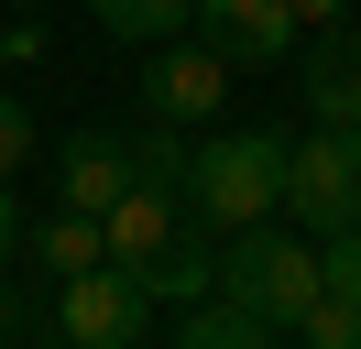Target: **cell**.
<instances>
[{"label": "cell", "instance_id": "17", "mask_svg": "<svg viewBox=\"0 0 361 349\" xmlns=\"http://www.w3.org/2000/svg\"><path fill=\"white\" fill-rule=\"evenodd\" d=\"M295 22H307V33H329V22H350V0H295Z\"/></svg>", "mask_w": 361, "mask_h": 349}, {"label": "cell", "instance_id": "3", "mask_svg": "<svg viewBox=\"0 0 361 349\" xmlns=\"http://www.w3.org/2000/svg\"><path fill=\"white\" fill-rule=\"evenodd\" d=\"M285 218H295L307 240L361 229V131L317 120V131H295V142H285Z\"/></svg>", "mask_w": 361, "mask_h": 349}, {"label": "cell", "instance_id": "4", "mask_svg": "<svg viewBox=\"0 0 361 349\" xmlns=\"http://www.w3.org/2000/svg\"><path fill=\"white\" fill-rule=\"evenodd\" d=\"M142 327H154V284H142L132 262H88V273L55 284V338H77V349H132Z\"/></svg>", "mask_w": 361, "mask_h": 349}, {"label": "cell", "instance_id": "14", "mask_svg": "<svg viewBox=\"0 0 361 349\" xmlns=\"http://www.w3.org/2000/svg\"><path fill=\"white\" fill-rule=\"evenodd\" d=\"M33 142H44V131H33V109L0 87V174H23V164H33Z\"/></svg>", "mask_w": 361, "mask_h": 349}, {"label": "cell", "instance_id": "6", "mask_svg": "<svg viewBox=\"0 0 361 349\" xmlns=\"http://www.w3.org/2000/svg\"><path fill=\"white\" fill-rule=\"evenodd\" d=\"M186 33H208L230 65H285V44L307 33V22H295V0H197Z\"/></svg>", "mask_w": 361, "mask_h": 349}, {"label": "cell", "instance_id": "1", "mask_svg": "<svg viewBox=\"0 0 361 349\" xmlns=\"http://www.w3.org/2000/svg\"><path fill=\"white\" fill-rule=\"evenodd\" d=\"M186 208L197 229H252V218H285V131H208L197 164H186Z\"/></svg>", "mask_w": 361, "mask_h": 349}, {"label": "cell", "instance_id": "15", "mask_svg": "<svg viewBox=\"0 0 361 349\" xmlns=\"http://www.w3.org/2000/svg\"><path fill=\"white\" fill-rule=\"evenodd\" d=\"M317 262H329V295H350V305H361V229L317 240Z\"/></svg>", "mask_w": 361, "mask_h": 349}, {"label": "cell", "instance_id": "9", "mask_svg": "<svg viewBox=\"0 0 361 349\" xmlns=\"http://www.w3.org/2000/svg\"><path fill=\"white\" fill-rule=\"evenodd\" d=\"M186 218H197V208H186V186H154V174H142V186H132V196L110 208V262L154 273V262H164V240H176Z\"/></svg>", "mask_w": 361, "mask_h": 349}, {"label": "cell", "instance_id": "5", "mask_svg": "<svg viewBox=\"0 0 361 349\" xmlns=\"http://www.w3.org/2000/svg\"><path fill=\"white\" fill-rule=\"evenodd\" d=\"M142 109H154V120H219L230 109V55L219 44H164L154 65H142Z\"/></svg>", "mask_w": 361, "mask_h": 349}, {"label": "cell", "instance_id": "10", "mask_svg": "<svg viewBox=\"0 0 361 349\" xmlns=\"http://www.w3.org/2000/svg\"><path fill=\"white\" fill-rule=\"evenodd\" d=\"M23 262H33L44 284L88 273V262H110V218H99V208H55V218H33V229H23Z\"/></svg>", "mask_w": 361, "mask_h": 349}, {"label": "cell", "instance_id": "11", "mask_svg": "<svg viewBox=\"0 0 361 349\" xmlns=\"http://www.w3.org/2000/svg\"><path fill=\"white\" fill-rule=\"evenodd\" d=\"M176 338H186V349H274L285 327H274L263 305H241V295H197V305H186V327H176Z\"/></svg>", "mask_w": 361, "mask_h": 349}, {"label": "cell", "instance_id": "2", "mask_svg": "<svg viewBox=\"0 0 361 349\" xmlns=\"http://www.w3.org/2000/svg\"><path fill=\"white\" fill-rule=\"evenodd\" d=\"M219 295L263 305V317L295 338V317L329 295V262H317V240H307V229H274V218H252V229H230V240H219Z\"/></svg>", "mask_w": 361, "mask_h": 349}, {"label": "cell", "instance_id": "16", "mask_svg": "<svg viewBox=\"0 0 361 349\" xmlns=\"http://www.w3.org/2000/svg\"><path fill=\"white\" fill-rule=\"evenodd\" d=\"M23 262V196H11V174H0V273Z\"/></svg>", "mask_w": 361, "mask_h": 349}, {"label": "cell", "instance_id": "13", "mask_svg": "<svg viewBox=\"0 0 361 349\" xmlns=\"http://www.w3.org/2000/svg\"><path fill=\"white\" fill-rule=\"evenodd\" d=\"M295 338H307V349H361V305L350 295H317L307 317H295Z\"/></svg>", "mask_w": 361, "mask_h": 349}, {"label": "cell", "instance_id": "12", "mask_svg": "<svg viewBox=\"0 0 361 349\" xmlns=\"http://www.w3.org/2000/svg\"><path fill=\"white\" fill-rule=\"evenodd\" d=\"M186 22H197V0H99V33L110 44H164Z\"/></svg>", "mask_w": 361, "mask_h": 349}, {"label": "cell", "instance_id": "8", "mask_svg": "<svg viewBox=\"0 0 361 349\" xmlns=\"http://www.w3.org/2000/svg\"><path fill=\"white\" fill-rule=\"evenodd\" d=\"M55 186H66V208H99V218H110L121 196L142 186L132 131H77V142H66V164H55Z\"/></svg>", "mask_w": 361, "mask_h": 349}, {"label": "cell", "instance_id": "7", "mask_svg": "<svg viewBox=\"0 0 361 349\" xmlns=\"http://www.w3.org/2000/svg\"><path fill=\"white\" fill-rule=\"evenodd\" d=\"M295 99H307L317 120L361 131V33H350V22H329V33H307V55H295Z\"/></svg>", "mask_w": 361, "mask_h": 349}]
</instances>
